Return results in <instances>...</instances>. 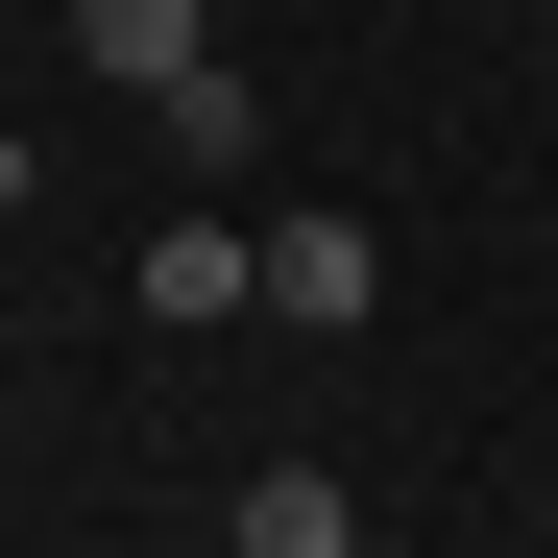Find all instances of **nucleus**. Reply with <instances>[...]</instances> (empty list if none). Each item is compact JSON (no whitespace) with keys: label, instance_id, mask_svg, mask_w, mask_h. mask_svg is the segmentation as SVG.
<instances>
[{"label":"nucleus","instance_id":"obj_2","mask_svg":"<svg viewBox=\"0 0 558 558\" xmlns=\"http://www.w3.org/2000/svg\"><path fill=\"white\" fill-rule=\"evenodd\" d=\"M122 292H146L170 340H219V316H267V219H170V243L122 267Z\"/></svg>","mask_w":558,"mask_h":558},{"label":"nucleus","instance_id":"obj_5","mask_svg":"<svg viewBox=\"0 0 558 558\" xmlns=\"http://www.w3.org/2000/svg\"><path fill=\"white\" fill-rule=\"evenodd\" d=\"M364 558H413V534H364Z\"/></svg>","mask_w":558,"mask_h":558},{"label":"nucleus","instance_id":"obj_3","mask_svg":"<svg viewBox=\"0 0 558 558\" xmlns=\"http://www.w3.org/2000/svg\"><path fill=\"white\" fill-rule=\"evenodd\" d=\"M219 558H364V510H340V461H243V510H219Z\"/></svg>","mask_w":558,"mask_h":558},{"label":"nucleus","instance_id":"obj_1","mask_svg":"<svg viewBox=\"0 0 558 558\" xmlns=\"http://www.w3.org/2000/svg\"><path fill=\"white\" fill-rule=\"evenodd\" d=\"M364 292H389V243H364L340 195H316V219H267V316H292V340H364Z\"/></svg>","mask_w":558,"mask_h":558},{"label":"nucleus","instance_id":"obj_4","mask_svg":"<svg viewBox=\"0 0 558 558\" xmlns=\"http://www.w3.org/2000/svg\"><path fill=\"white\" fill-rule=\"evenodd\" d=\"M73 49H98V73H146V98H170V73H219V0H73Z\"/></svg>","mask_w":558,"mask_h":558}]
</instances>
